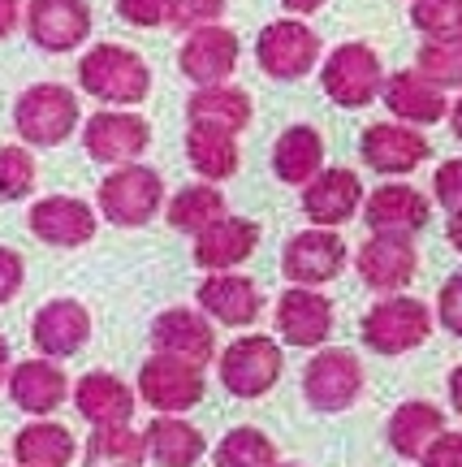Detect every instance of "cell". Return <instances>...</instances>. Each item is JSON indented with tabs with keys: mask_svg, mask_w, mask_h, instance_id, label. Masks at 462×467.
<instances>
[{
	"mask_svg": "<svg viewBox=\"0 0 462 467\" xmlns=\"http://www.w3.org/2000/svg\"><path fill=\"white\" fill-rule=\"evenodd\" d=\"M78 83L87 96H96L108 109H134L148 100L151 91V69L134 48L121 44H96L78 61Z\"/></svg>",
	"mask_w": 462,
	"mask_h": 467,
	"instance_id": "6da1fadb",
	"label": "cell"
},
{
	"mask_svg": "<svg viewBox=\"0 0 462 467\" xmlns=\"http://www.w3.org/2000/svg\"><path fill=\"white\" fill-rule=\"evenodd\" d=\"M432 325H436V312H432L424 299L385 295L380 303L367 307L364 325H359V337H364V347L376 350V355H406V350L428 342Z\"/></svg>",
	"mask_w": 462,
	"mask_h": 467,
	"instance_id": "7a4b0ae2",
	"label": "cell"
},
{
	"mask_svg": "<svg viewBox=\"0 0 462 467\" xmlns=\"http://www.w3.org/2000/svg\"><path fill=\"white\" fill-rule=\"evenodd\" d=\"M385 66H380V57L372 44H359V39H350V44H337V48L324 57V66H320V87H324V96H329L337 109H367L372 100H380V91H385Z\"/></svg>",
	"mask_w": 462,
	"mask_h": 467,
	"instance_id": "3957f363",
	"label": "cell"
},
{
	"mask_svg": "<svg viewBox=\"0 0 462 467\" xmlns=\"http://www.w3.org/2000/svg\"><path fill=\"white\" fill-rule=\"evenodd\" d=\"M14 126L31 148H61L78 130V96L61 83H35L14 104Z\"/></svg>",
	"mask_w": 462,
	"mask_h": 467,
	"instance_id": "277c9868",
	"label": "cell"
},
{
	"mask_svg": "<svg viewBox=\"0 0 462 467\" xmlns=\"http://www.w3.org/2000/svg\"><path fill=\"white\" fill-rule=\"evenodd\" d=\"M99 213L104 221H113L121 230H139V225H148L160 208H165V178L148 165H121L113 169L104 182H99Z\"/></svg>",
	"mask_w": 462,
	"mask_h": 467,
	"instance_id": "5b68a950",
	"label": "cell"
},
{
	"mask_svg": "<svg viewBox=\"0 0 462 467\" xmlns=\"http://www.w3.org/2000/svg\"><path fill=\"white\" fill-rule=\"evenodd\" d=\"M216 372H221V385L230 389L233 399H264L268 389L281 381V372H285V355H281L277 337L247 334L233 337L230 347L221 350Z\"/></svg>",
	"mask_w": 462,
	"mask_h": 467,
	"instance_id": "8992f818",
	"label": "cell"
},
{
	"mask_svg": "<svg viewBox=\"0 0 462 467\" xmlns=\"http://www.w3.org/2000/svg\"><path fill=\"white\" fill-rule=\"evenodd\" d=\"M255 61H260L268 78L298 83V78H307L320 66V35L303 17H277L255 39Z\"/></svg>",
	"mask_w": 462,
	"mask_h": 467,
	"instance_id": "52a82bcc",
	"label": "cell"
},
{
	"mask_svg": "<svg viewBox=\"0 0 462 467\" xmlns=\"http://www.w3.org/2000/svg\"><path fill=\"white\" fill-rule=\"evenodd\" d=\"M364 364L359 355L346 347H320L312 355V364L303 368V399L315 411H346L364 394Z\"/></svg>",
	"mask_w": 462,
	"mask_h": 467,
	"instance_id": "ba28073f",
	"label": "cell"
},
{
	"mask_svg": "<svg viewBox=\"0 0 462 467\" xmlns=\"http://www.w3.org/2000/svg\"><path fill=\"white\" fill-rule=\"evenodd\" d=\"M203 368L190 364V359H178V355H151L148 364L139 368V394L148 407H156V416H182L190 407L203 402Z\"/></svg>",
	"mask_w": 462,
	"mask_h": 467,
	"instance_id": "9c48e42d",
	"label": "cell"
},
{
	"mask_svg": "<svg viewBox=\"0 0 462 467\" xmlns=\"http://www.w3.org/2000/svg\"><path fill=\"white\" fill-rule=\"evenodd\" d=\"M350 251L342 243L337 230H324V225H312V230H298L285 251H281V273L290 285H329L346 273Z\"/></svg>",
	"mask_w": 462,
	"mask_h": 467,
	"instance_id": "30bf717a",
	"label": "cell"
},
{
	"mask_svg": "<svg viewBox=\"0 0 462 467\" xmlns=\"http://www.w3.org/2000/svg\"><path fill=\"white\" fill-rule=\"evenodd\" d=\"M151 143V126L130 109H99V113L87 117L83 126V148L91 161L108 169L134 165Z\"/></svg>",
	"mask_w": 462,
	"mask_h": 467,
	"instance_id": "8fae6325",
	"label": "cell"
},
{
	"mask_svg": "<svg viewBox=\"0 0 462 467\" xmlns=\"http://www.w3.org/2000/svg\"><path fill=\"white\" fill-rule=\"evenodd\" d=\"M359 156L372 173H385V178H402V173H415L432 156V143L424 139L419 126H406V121H376L367 126L364 139H359Z\"/></svg>",
	"mask_w": 462,
	"mask_h": 467,
	"instance_id": "7c38bea8",
	"label": "cell"
},
{
	"mask_svg": "<svg viewBox=\"0 0 462 467\" xmlns=\"http://www.w3.org/2000/svg\"><path fill=\"white\" fill-rule=\"evenodd\" d=\"M354 268L364 277L367 290L380 295H397L415 282L419 273V251H415L411 234H372L364 247L354 251Z\"/></svg>",
	"mask_w": 462,
	"mask_h": 467,
	"instance_id": "4fadbf2b",
	"label": "cell"
},
{
	"mask_svg": "<svg viewBox=\"0 0 462 467\" xmlns=\"http://www.w3.org/2000/svg\"><path fill=\"white\" fill-rule=\"evenodd\" d=\"M238 57H242V44L230 26H199V31L186 35L182 52H178V66L195 87H216V83H230L233 69H238Z\"/></svg>",
	"mask_w": 462,
	"mask_h": 467,
	"instance_id": "5bb4252c",
	"label": "cell"
},
{
	"mask_svg": "<svg viewBox=\"0 0 462 467\" xmlns=\"http://www.w3.org/2000/svg\"><path fill=\"white\" fill-rule=\"evenodd\" d=\"M364 203L367 191L354 169H320L312 182L303 186V217L312 225H324V230L346 225L354 213H364Z\"/></svg>",
	"mask_w": 462,
	"mask_h": 467,
	"instance_id": "9a60e30c",
	"label": "cell"
},
{
	"mask_svg": "<svg viewBox=\"0 0 462 467\" xmlns=\"http://www.w3.org/2000/svg\"><path fill=\"white\" fill-rule=\"evenodd\" d=\"M277 334L290 347L320 350L333 337V299L315 285H290L277 299Z\"/></svg>",
	"mask_w": 462,
	"mask_h": 467,
	"instance_id": "2e32d148",
	"label": "cell"
},
{
	"mask_svg": "<svg viewBox=\"0 0 462 467\" xmlns=\"http://www.w3.org/2000/svg\"><path fill=\"white\" fill-rule=\"evenodd\" d=\"M26 35L44 52H74L91 35V5L87 0H31Z\"/></svg>",
	"mask_w": 462,
	"mask_h": 467,
	"instance_id": "e0dca14e",
	"label": "cell"
},
{
	"mask_svg": "<svg viewBox=\"0 0 462 467\" xmlns=\"http://www.w3.org/2000/svg\"><path fill=\"white\" fill-rule=\"evenodd\" d=\"M151 347L160 355H178V359H190V364L208 368L216 359V329L208 312H195V307H169L151 320Z\"/></svg>",
	"mask_w": 462,
	"mask_h": 467,
	"instance_id": "ac0fdd59",
	"label": "cell"
},
{
	"mask_svg": "<svg viewBox=\"0 0 462 467\" xmlns=\"http://www.w3.org/2000/svg\"><path fill=\"white\" fill-rule=\"evenodd\" d=\"M26 225L39 243L48 247H87L96 238V208L74 195H48V200H35L26 213Z\"/></svg>",
	"mask_w": 462,
	"mask_h": 467,
	"instance_id": "d6986e66",
	"label": "cell"
},
{
	"mask_svg": "<svg viewBox=\"0 0 462 467\" xmlns=\"http://www.w3.org/2000/svg\"><path fill=\"white\" fill-rule=\"evenodd\" d=\"M195 299H199V312H208L216 325H230V329H247L264 312L260 285L251 277H242V273H208L199 282Z\"/></svg>",
	"mask_w": 462,
	"mask_h": 467,
	"instance_id": "ffe728a7",
	"label": "cell"
},
{
	"mask_svg": "<svg viewBox=\"0 0 462 467\" xmlns=\"http://www.w3.org/2000/svg\"><path fill=\"white\" fill-rule=\"evenodd\" d=\"M69 394H74V389H69L66 368L56 364V359H48V355L22 359V364H14V372H9V399H14L26 416L48 420Z\"/></svg>",
	"mask_w": 462,
	"mask_h": 467,
	"instance_id": "44dd1931",
	"label": "cell"
},
{
	"mask_svg": "<svg viewBox=\"0 0 462 467\" xmlns=\"http://www.w3.org/2000/svg\"><path fill=\"white\" fill-rule=\"evenodd\" d=\"M91 337V312L78 299H52L44 303L31 320V342L39 347V355L48 359H69L78 355Z\"/></svg>",
	"mask_w": 462,
	"mask_h": 467,
	"instance_id": "7402d4cb",
	"label": "cell"
},
{
	"mask_svg": "<svg viewBox=\"0 0 462 467\" xmlns=\"http://www.w3.org/2000/svg\"><path fill=\"white\" fill-rule=\"evenodd\" d=\"M385 109L406 121V126H436L441 117H449V100H446V87H436L428 74L419 69H397L385 78V91H380Z\"/></svg>",
	"mask_w": 462,
	"mask_h": 467,
	"instance_id": "603a6c76",
	"label": "cell"
},
{
	"mask_svg": "<svg viewBox=\"0 0 462 467\" xmlns=\"http://www.w3.org/2000/svg\"><path fill=\"white\" fill-rule=\"evenodd\" d=\"M432 217V200L424 191L406 182H385L376 186L364 203V221L372 234H419Z\"/></svg>",
	"mask_w": 462,
	"mask_h": 467,
	"instance_id": "cb8c5ba5",
	"label": "cell"
},
{
	"mask_svg": "<svg viewBox=\"0 0 462 467\" xmlns=\"http://www.w3.org/2000/svg\"><path fill=\"white\" fill-rule=\"evenodd\" d=\"M260 247V225L247 217H221L195 238V265L208 273H233Z\"/></svg>",
	"mask_w": 462,
	"mask_h": 467,
	"instance_id": "d4e9b609",
	"label": "cell"
},
{
	"mask_svg": "<svg viewBox=\"0 0 462 467\" xmlns=\"http://www.w3.org/2000/svg\"><path fill=\"white\" fill-rule=\"evenodd\" d=\"M74 407L91 429L104 424H130L134 416V389L113 372H87L83 381L74 385Z\"/></svg>",
	"mask_w": 462,
	"mask_h": 467,
	"instance_id": "484cf974",
	"label": "cell"
},
{
	"mask_svg": "<svg viewBox=\"0 0 462 467\" xmlns=\"http://www.w3.org/2000/svg\"><path fill=\"white\" fill-rule=\"evenodd\" d=\"M441 433H446V411H441L436 402H424V399L402 402L394 416H389V429H385V437H389V446H394L397 459H415V463L428 454V446Z\"/></svg>",
	"mask_w": 462,
	"mask_h": 467,
	"instance_id": "4316f807",
	"label": "cell"
},
{
	"mask_svg": "<svg viewBox=\"0 0 462 467\" xmlns=\"http://www.w3.org/2000/svg\"><path fill=\"white\" fill-rule=\"evenodd\" d=\"M324 169V139L315 126H290L272 143V173L285 186H307Z\"/></svg>",
	"mask_w": 462,
	"mask_h": 467,
	"instance_id": "83f0119b",
	"label": "cell"
},
{
	"mask_svg": "<svg viewBox=\"0 0 462 467\" xmlns=\"http://www.w3.org/2000/svg\"><path fill=\"white\" fill-rule=\"evenodd\" d=\"M186 161L203 182H225L238 173V134L221 130V126H203V121H190L186 130Z\"/></svg>",
	"mask_w": 462,
	"mask_h": 467,
	"instance_id": "f1b7e54d",
	"label": "cell"
},
{
	"mask_svg": "<svg viewBox=\"0 0 462 467\" xmlns=\"http://www.w3.org/2000/svg\"><path fill=\"white\" fill-rule=\"evenodd\" d=\"M186 117L203 121V126H221L230 134H242L255 117V104L242 87L216 83V87H195V96L186 100Z\"/></svg>",
	"mask_w": 462,
	"mask_h": 467,
	"instance_id": "f546056e",
	"label": "cell"
},
{
	"mask_svg": "<svg viewBox=\"0 0 462 467\" xmlns=\"http://www.w3.org/2000/svg\"><path fill=\"white\" fill-rule=\"evenodd\" d=\"M143 437H148V454L160 467H195L208 454L203 433L182 416H156Z\"/></svg>",
	"mask_w": 462,
	"mask_h": 467,
	"instance_id": "4dcf8cb0",
	"label": "cell"
},
{
	"mask_svg": "<svg viewBox=\"0 0 462 467\" xmlns=\"http://www.w3.org/2000/svg\"><path fill=\"white\" fill-rule=\"evenodd\" d=\"M74 433L56 420H35L26 429H17L14 437V459L17 467H69L74 463Z\"/></svg>",
	"mask_w": 462,
	"mask_h": 467,
	"instance_id": "1f68e13d",
	"label": "cell"
},
{
	"mask_svg": "<svg viewBox=\"0 0 462 467\" xmlns=\"http://www.w3.org/2000/svg\"><path fill=\"white\" fill-rule=\"evenodd\" d=\"M221 217H230L225 208V195L216 191V182H195V186H182L173 200L165 203V221L173 230L182 234H203L208 225H216Z\"/></svg>",
	"mask_w": 462,
	"mask_h": 467,
	"instance_id": "d6a6232c",
	"label": "cell"
},
{
	"mask_svg": "<svg viewBox=\"0 0 462 467\" xmlns=\"http://www.w3.org/2000/svg\"><path fill=\"white\" fill-rule=\"evenodd\" d=\"M148 463V437L130 424H104L91 429L83 446V467H143Z\"/></svg>",
	"mask_w": 462,
	"mask_h": 467,
	"instance_id": "836d02e7",
	"label": "cell"
},
{
	"mask_svg": "<svg viewBox=\"0 0 462 467\" xmlns=\"http://www.w3.org/2000/svg\"><path fill=\"white\" fill-rule=\"evenodd\" d=\"M216 467H277V446L264 429H251V424H238L216 441Z\"/></svg>",
	"mask_w": 462,
	"mask_h": 467,
	"instance_id": "e575fe53",
	"label": "cell"
},
{
	"mask_svg": "<svg viewBox=\"0 0 462 467\" xmlns=\"http://www.w3.org/2000/svg\"><path fill=\"white\" fill-rule=\"evenodd\" d=\"M415 69L428 74L436 87H458L462 91V39H424L415 57Z\"/></svg>",
	"mask_w": 462,
	"mask_h": 467,
	"instance_id": "d590c367",
	"label": "cell"
},
{
	"mask_svg": "<svg viewBox=\"0 0 462 467\" xmlns=\"http://www.w3.org/2000/svg\"><path fill=\"white\" fill-rule=\"evenodd\" d=\"M411 26L424 39H462V0H411Z\"/></svg>",
	"mask_w": 462,
	"mask_h": 467,
	"instance_id": "8d00e7d4",
	"label": "cell"
},
{
	"mask_svg": "<svg viewBox=\"0 0 462 467\" xmlns=\"http://www.w3.org/2000/svg\"><path fill=\"white\" fill-rule=\"evenodd\" d=\"M35 191V156L17 143L0 148V200H26Z\"/></svg>",
	"mask_w": 462,
	"mask_h": 467,
	"instance_id": "74e56055",
	"label": "cell"
},
{
	"mask_svg": "<svg viewBox=\"0 0 462 467\" xmlns=\"http://www.w3.org/2000/svg\"><path fill=\"white\" fill-rule=\"evenodd\" d=\"M225 14V0H173V22L178 31H199V26H212Z\"/></svg>",
	"mask_w": 462,
	"mask_h": 467,
	"instance_id": "f35d334b",
	"label": "cell"
},
{
	"mask_svg": "<svg viewBox=\"0 0 462 467\" xmlns=\"http://www.w3.org/2000/svg\"><path fill=\"white\" fill-rule=\"evenodd\" d=\"M117 14L126 17L130 26H169L173 22V0H117Z\"/></svg>",
	"mask_w": 462,
	"mask_h": 467,
	"instance_id": "ab89813d",
	"label": "cell"
},
{
	"mask_svg": "<svg viewBox=\"0 0 462 467\" xmlns=\"http://www.w3.org/2000/svg\"><path fill=\"white\" fill-rule=\"evenodd\" d=\"M432 195H436V203H441L446 213L462 208V156L436 165V173H432Z\"/></svg>",
	"mask_w": 462,
	"mask_h": 467,
	"instance_id": "60d3db41",
	"label": "cell"
},
{
	"mask_svg": "<svg viewBox=\"0 0 462 467\" xmlns=\"http://www.w3.org/2000/svg\"><path fill=\"white\" fill-rule=\"evenodd\" d=\"M436 320H441L446 334L462 337V273L446 277V285H441V295H436Z\"/></svg>",
	"mask_w": 462,
	"mask_h": 467,
	"instance_id": "b9f144b4",
	"label": "cell"
},
{
	"mask_svg": "<svg viewBox=\"0 0 462 467\" xmlns=\"http://www.w3.org/2000/svg\"><path fill=\"white\" fill-rule=\"evenodd\" d=\"M22 282H26V260L14 247H0V307L22 290Z\"/></svg>",
	"mask_w": 462,
	"mask_h": 467,
	"instance_id": "7bdbcfd3",
	"label": "cell"
},
{
	"mask_svg": "<svg viewBox=\"0 0 462 467\" xmlns=\"http://www.w3.org/2000/svg\"><path fill=\"white\" fill-rule=\"evenodd\" d=\"M419 467H462V433H441L428 446V454L419 459Z\"/></svg>",
	"mask_w": 462,
	"mask_h": 467,
	"instance_id": "ee69618b",
	"label": "cell"
},
{
	"mask_svg": "<svg viewBox=\"0 0 462 467\" xmlns=\"http://www.w3.org/2000/svg\"><path fill=\"white\" fill-rule=\"evenodd\" d=\"M26 17V9H22V0H0V39H9V35L17 31V22Z\"/></svg>",
	"mask_w": 462,
	"mask_h": 467,
	"instance_id": "f6af8a7d",
	"label": "cell"
},
{
	"mask_svg": "<svg viewBox=\"0 0 462 467\" xmlns=\"http://www.w3.org/2000/svg\"><path fill=\"white\" fill-rule=\"evenodd\" d=\"M446 238H449V247L462 255V208H454L449 213V221H446Z\"/></svg>",
	"mask_w": 462,
	"mask_h": 467,
	"instance_id": "bcb514c9",
	"label": "cell"
},
{
	"mask_svg": "<svg viewBox=\"0 0 462 467\" xmlns=\"http://www.w3.org/2000/svg\"><path fill=\"white\" fill-rule=\"evenodd\" d=\"M449 407H454V411L462 416V364L449 372Z\"/></svg>",
	"mask_w": 462,
	"mask_h": 467,
	"instance_id": "7dc6e473",
	"label": "cell"
},
{
	"mask_svg": "<svg viewBox=\"0 0 462 467\" xmlns=\"http://www.w3.org/2000/svg\"><path fill=\"white\" fill-rule=\"evenodd\" d=\"M285 5V14H294V17H307V14H315L324 0H281Z\"/></svg>",
	"mask_w": 462,
	"mask_h": 467,
	"instance_id": "c3c4849f",
	"label": "cell"
},
{
	"mask_svg": "<svg viewBox=\"0 0 462 467\" xmlns=\"http://www.w3.org/2000/svg\"><path fill=\"white\" fill-rule=\"evenodd\" d=\"M449 130H454V139L462 143V91H458V100L449 104Z\"/></svg>",
	"mask_w": 462,
	"mask_h": 467,
	"instance_id": "681fc988",
	"label": "cell"
},
{
	"mask_svg": "<svg viewBox=\"0 0 462 467\" xmlns=\"http://www.w3.org/2000/svg\"><path fill=\"white\" fill-rule=\"evenodd\" d=\"M9 372H14V368H9V342L0 337V385L9 381Z\"/></svg>",
	"mask_w": 462,
	"mask_h": 467,
	"instance_id": "f907efd6",
	"label": "cell"
},
{
	"mask_svg": "<svg viewBox=\"0 0 462 467\" xmlns=\"http://www.w3.org/2000/svg\"><path fill=\"white\" fill-rule=\"evenodd\" d=\"M277 467H298V463H277Z\"/></svg>",
	"mask_w": 462,
	"mask_h": 467,
	"instance_id": "816d5d0a",
	"label": "cell"
}]
</instances>
